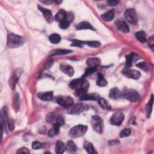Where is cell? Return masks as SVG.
I'll use <instances>...</instances> for the list:
<instances>
[{
  "label": "cell",
  "mask_w": 154,
  "mask_h": 154,
  "mask_svg": "<svg viewBox=\"0 0 154 154\" xmlns=\"http://www.w3.org/2000/svg\"><path fill=\"white\" fill-rule=\"evenodd\" d=\"M24 43V37L10 33L7 36V46L10 48H16L21 46Z\"/></svg>",
  "instance_id": "6da1fadb"
},
{
  "label": "cell",
  "mask_w": 154,
  "mask_h": 154,
  "mask_svg": "<svg viewBox=\"0 0 154 154\" xmlns=\"http://www.w3.org/2000/svg\"><path fill=\"white\" fill-rule=\"evenodd\" d=\"M71 88L76 90H83V91H87L89 87L88 82L84 78L76 79L71 81L69 84Z\"/></svg>",
  "instance_id": "7a4b0ae2"
},
{
  "label": "cell",
  "mask_w": 154,
  "mask_h": 154,
  "mask_svg": "<svg viewBox=\"0 0 154 154\" xmlns=\"http://www.w3.org/2000/svg\"><path fill=\"white\" fill-rule=\"evenodd\" d=\"M87 126L83 125H76L72 128L69 132V135L72 138H78L84 135L87 131Z\"/></svg>",
  "instance_id": "3957f363"
},
{
  "label": "cell",
  "mask_w": 154,
  "mask_h": 154,
  "mask_svg": "<svg viewBox=\"0 0 154 154\" xmlns=\"http://www.w3.org/2000/svg\"><path fill=\"white\" fill-rule=\"evenodd\" d=\"M91 124L93 130L99 134H102L104 130V124L102 119L98 116H93L91 118Z\"/></svg>",
  "instance_id": "277c9868"
},
{
  "label": "cell",
  "mask_w": 154,
  "mask_h": 154,
  "mask_svg": "<svg viewBox=\"0 0 154 154\" xmlns=\"http://www.w3.org/2000/svg\"><path fill=\"white\" fill-rule=\"evenodd\" d=\"M88 110L87 105L83 103L73 104L71 107L68 108L67 112L71 114H79Z\"/></svg>",
  "instance_id": "5b68a950"
},
{
  "label": "cell",
  "mask_w": 154,
  "mask_h": 154,
  "mask_svg": "<svg viewBox=\"0 0 154 154\" xmlns=\"http://www.w3.org/2000/svg\"><path fill=\"white\" fill-rule=\"evenodd\" d=\"M46 121L53 125L57 123L61 126L65 123V119L63 117V116L55 113L48 114L46 116Z\"/></svg>",
  "instance_id": "8992f818"
},
{
  "label": "cell",
  "mask_w": 154,
  "mask_h": 154,
  "mask_svg": "<svg viewBox=\"0 0 154 154\" xmlns=\"http://www.w3.org/2000/svg\"><path fill=\"white\" fill-rule=\"evenodd\" d=\"M125 19L132 25H135L137 23L138 18L136 11L133 9H127L124 14Z\"/></svg>",
  "instance_id": "52a82bcc"
},
{
  "label": "cell",
  "mask_w": 154,
  "mask_h": 154,
  "mask_svg": "<svg viewBox=\"0 0 154 154\" xmlns=\"http://www.w3.org/2000/svg\"><path fill=\"white\" fill-rule=\"evenodd\" d=\"M122 96L124 98L131 102H137L140 99V95L134 89H126L123 91Z\"/></svg>",
  "instance_id": "ba28073f"
},
{
  "label": "cell",
  "mask_w": 154,
  "mask_h": 154,
  "mask_svg": "<svg viewBox=\"0 0 154 154\" xmlns=\"http://www.w3.org/2000/svg\"><path fill=\"white\" fill-rule=\"evenodd\" d=\"M56 101L58 104L67 108L73 104V99L69 96H58L57 98Z\"/></svg>",
  "instance_id": "9c48e42d"
},
{
  "label": "cell",
  "mask_w": 154,
  "mask_h": 154,
  "mask_svg": "<svg viewBox=\"0 0 154 154\" xmlns=\"http://www.w3.org/2000/svg\"><path fill=\"white\" fill-rule=\"evenodd\" d=\"M124 119V115L122 112L118 111L114 113L110 119V123L114 126H119Z\"/></svg>",
  "instance_id": "30bf717a"
},
{
  "label": "cell",
  "mask_w": 154,
  "mask_h": 154,
  "mask_svg": "<svg viewBox=\"0 0 154 154\" xmlns=\"http://www.w3.org/2000/svg\"><path fill=\"white\" fill-rule=\"evenodd\" d=\"M116 26L118 29L123 33H128L130 31V29L128 24L123 19H119L115 22Z\"/></svg>",
  "instance_id": "8fae6325"
},
{
  "label": "cell",
  "mask_w": 154,
  "mask_h": 154,
  "mask_svg": "<svg viewBox=\"0 0 154 154\" xmlns=\"http://www.w3.org/2000/svg\"><path fill=\"white\" fill-rule=\"evenodd\" d=\"M123 73L129 78H132L134 80H137L140 78L141 73L139 71L135 69H127L123 72Z\"/></svg>",
  "instance_id": "7c38bea8"
},
{
  "label": "cell",
  "mask_w": 154,
  "mask_h": 154,
  "mask_svg": "<svg viewBox=\"0 0 154 154\" xmlns=\"http://www.w3.org/2000/svg\"><path fill=\"white\" fill-rule=\"evenodd\" d=\"M37 7H38V9L42 13L46 21L48 23H51L53 21L54 18H53V14L49 10L45 9L43 7H42L40 6H38Z\"/></svg>",
  "instance_id": "4fadbf2b"
},
{
  "label": "cell",
  "mask_w": 154,
  "mask_h": 154,
  "mask_svg": "<svg viewBox=\"0 0 154 154\" xmlns=\"http://www.w3.org/2000/svg\"><path fill=\"white\" fill-rule=\"evenodd\" d=\"M139 59V57L135 54L132 53L126 56V68L125 70L130 69L131 67L133 61H135Z\"/></svg>",
  "instance_id": "5bb4252c"
},
{
  "label": "cell",
  "mask_w": 154,
  "mask_h": 154,
  "mask_svg": "<svg viewBox=\"0 0 154 154\" xmlns=\"http://www.w3.org/2000/svg\"><path fill=\"white\" fill-rule=\"evenodd\" d=\"M101 63V60L98 57H90L86 60V64L88 67L96 68L98 67Z\"/></svg>",
  "instance_id": "9a60e30c"
},
{
  "label": "cell",
  "mask_w": 154,
  "mask_h": 154,
  "mask_svg": "<svg viewBox=\"0 0 154 154\" xmlns=\"http://www.w3.org/2000/svg\"><path fill=\"white\" fill-rule=\"evenodd\" d=\"M60 70L66 75L72 76H73L74 73V70L73 68L69 65H66V64H61L60 65Z\"/></svg>",
  "instance_id": "2e32d148"
},
{
  "label": "cell",
  "mask_w": 154,
  "mask_h": 154,
  "mask_svg": "<svg viewBox=\"0 0 154 154\" xmlns=\"http://www.w3.org/2000/svg\"><path fill=\"white\" fill-rule=\"evenodd\" d=\"M19 78V73L17 72H14L11 76L9 80V86L12 89H15L16 85L18 81V80Z\"/></svg>",
  "instance_id": "e0dca14e"
},
{
  "label": "cell",
  "mask_w": 154,
  "mask_h": 154,
  "mask_svg": "<svg viewBox=\"0 0 154 154\" xmlns=\"http://www.w3.org/2000/svg\"><path fill=\"white\" fill-rule=\"evenodd\" d=\"M61 125L57 123H55L53 125V127L51 128L50 130L48 132V135L51 137H54L59 134L60 128Z\"/></svg>",
  "instance_id": "ac0fdd59"
},
{
  "label": "cell",
  "mask_w": 154,
  "mask_h": 154,
  "mask_svg": "<svg viewBox=\"0 0 154 154\" xmlns=\"http://www.w3.org/2000/svg\"><path fill=\"white\" fill-rule=\"evenodd\" d=\"M76 29L78 30H95L92 25L87 22H83L78 24L76 26Z\"/></svg>",
  "instance_id": "d6986e66"
},
{
  "label": "cell",
  "mask_w": 154,
  "mask_h": 154,
  "mask_svg": "<svg viewBox=\"0 0 154 154\" xmlns=\"http://www.w3.org/2000/svg\"><path fill=\"white\" fill-rule=\"evenodd\" d=\"M38 98L45 101H51L53 98V92H48L45 93H39L38 94Z\"/></svg>",
  "instance_id": "ffe728a7"
},
{
  "label": "cell",
  "mask_w": 154,
  "mask_h": 154,
  "mask_svg": "<svg viewBox=\"0 0 154 154\" xmlns=\"http://www.w3.org/2000/svg\"><path fill=\"white\" fill-rule=\"evenodd\" d=\"M66 12L64 10H60L55 15L54 19L58 22H61L66 19Z\"/></svg>",
  "instance_id": "44dd1931"
},
{
  "label": "cell",
  "mask_w": 154,
  "mask_h": 154,
  "mask_svg": "<svg viewBox=\"0 0 154 154\" xmlns=\"http://www.w3.org/2000/svg\"><path fill=\"white\" fill-rule=\"evenodd\" d=\"M109 96L111 99H117L119 98L121 96V93L120 91L119 90V88L114 87L110 90Z\"/></svg>",
  "instance_id": "7402d4cb"
},
{
  "label": "cell",
  "mask_w": 154,
  "mask_h": 154,
  "mask_svg": "<svg viewBox=\"0 0 154 154\" xmlns=\"http://www.w3.org/2000/svg\"><path fill=\"white\" fill-rule=\"evenodd\" d=\"M55 150H56V153L61 154L66 150V145L62 142L58 141V142L56 143Z\"/></svg>",
  "instance_id": "603a6c76"
},
{
  "label": "cell",
  "mask_w": 154,
  "mask_h": 154,
  "mask_svg": "<svg viewBox=\"0 0 154 154\" xmlns=\"http://www.w3.org/2000/svg\"><path fill=\"white\" fill-rule=\"evenodd\" d=\"M137 39L141 43H145L147 41L146 33L144 31H139L135 33Z\"/></svg>",
  "instance_id": "cb8c5ba5"
},
{
  "label": "cell",
  "mask_w": 154,
  "mask_h": 154,
  "mask_svg": "<svg viewBox=\"0 0 154 154\" xmlns=\"http://www.w3.org/2000/svg\"><path fill=\"white\" fill-rule=\"evenodd\" d=\"M114 18V13L113 11H108L101 15V18L105 21H111Z\"/></svg>",
  "instance_id": "d4e9b609"
},
{
  "label": "cell",
  "mask_w": 154,
  "mask_h": 154,
  "mask_svg": "<svg viewBox=\"0 0 154 154\" xmlns=\"http://www.w3.org/2000/svg\"><path fill=\"white\" fill-rule=\"evenodd\" d=\"M49 40L51 43L53 44H57L61 41V37L59 34L54 33L49 36Z\"/></svg>",
  "instance_id": "484cf974"
},
{
  "label": "cell",
  "mask_w": 154,
  "mask_h": 154,
  "mask_svg": "<svg viewBox=\"0 0 154 154\" xmlns=\"http://www.w3.org/2000/svg\"><path fill=\"white\" fill-rule=\"evenodd\" d=\"M66 149L69 152H75L78 150V148L72 140L69 141L66 146Z\"/></svg>",
  "instance_id": "4316f807"
},
{
  "label": "cell",
  "mask_w": 154,
  "mask_h": 154,
  "mask_svg": "<svg viewBox=\"0 0 154 154\" xmlns=\"http://www.w3.org/2000/svg\"><path fill=\"white\" fill-rule=\"evenodd\" d=\"M84 148L88 153L92 154V153H96V152L95 150V148H94L93 144L88 142H86L84 143Z\"/></svg>",
  "instance_id": "83f0119b"
},
{
  "label": "cell",
  "mask_w": 154,
  "mask_h": 154,
  "mask_svg": "<svg viewBox=\"0 0 154 154\" xmlns=\"http://www.w3.org/2000/svg\"><path fill=\"white\" fill-rule=\"evenodd\" d=\"M99 99V98L98 95L96 94H87V93L80 98V100L82 101H88V100L96 101L98 100Z\"/></svg>",
  "instance_id": "f1b7e54d"
},
{
  "label": "cell",
  "mask_w": 154,
  "mask_h": 154,
  "mask_svg": "<svg viewBox=\"0 0 154 154\" xmlns=\"http://www.w3.org/2000/svg\"><path fill=\"white\" fill-rule=\"evenodd\" d=\"M98 103L100 105V106L103 108L105 110H110L111 109V106L108 102L107 101H106L104 98H99L98 100Z\"/></svg>",
  "instance_id": "f546056e"
},
{
  "label": "cell",
  "mask_w": 154,
  "mask_h": 154,
  "mask_svg": "<svg viewBox=\"0 0 154 154\" xmlns=\"http://www.w3.org/2000/svg\"><path fill=\"white\" fill-rule=\"evenodd\" d=\"M96 84H97L98 86H99L100 87H104V86H107V81L104 78V77L102 76V75L98 74Z\"/></svg>",
  "instance_id": "4dcf8cb0"
},
{
  "label": "cell",
  "mask_w": 154,
  "mask_h": 154,
  "mask_svg": "<svg viewBox=\"0 0 154 154\" xmlns=\"http://www.w3.org/2000/svg\"><path fill=\"white\" fill-rule=\"evenodd\" d=\"M153 96L152 95L151 96V98L150 100L149 101V102H148V105L146 106V115H147V117L149 118L150 114L152 113V106H153Z\"/></svg>",
  "instance_id": "1f68e13d"
},
{
  "label": "cell",
  "mask_w": 154,
  "mask_h": 154,
  "mask_svg": "<svg viewBox=\"0 0 154 154\" xmlns=\"http://www.w3.org/2000/svg\"><path fill=\"white\" fill-rule=\"evenodd\" d=\"M72 53V51L68 49H58L54 51L53 55H65Z\"/></svg>",
  "instance_id": "d6a6232c"
},
{
  "label": "cell",
  "mask_w": 154,
  "mask_h": 154,
  "mask_svg": "<svg viewBox=\"0 0 154 154\" xmlns=\"http://www.w3.org/2000/svg\"><path fill=\"white\" fill-rule=\"evenodd\" d=\"M131 134V131L130 129H128V128H126V129H123L122 130L119 134L120 137L123 138V137H126L129 136Z\"/></svg>",
  "instance_id": "836d02e7"
},
{
  "label": "cell",
  "mask_w": 154,
  "mask_h": 154,
  "mask_svg": "<svg viewBox=\"0 0 154 154\" xmlns=\"http://www.w3.org/2000/svg\"><path fill=\"white\" fill-rule=\"evenodd\" d=\"M70 25V22L68 19H65L60 22L59 26L61 29H68Z\"/></svg>",
  "instance_id": "e575fe53"
},
{
  "label": "cell",
  "mask_w": 154,
  "mask_h": 154,
  "mask_svg": "<svg viewBox=\"0 0 154 154\" xmlns=\"http://www.w3.org/2000/svg\"><path fill=\"white\" fill-rule=\"evenodd\" d=\"M83 44H87L89 46L93 47V48H98L101 45L99 42H96V41H88V42H83Z\"/></svg>",
  "instance_id": "d590c367"
},
{
  "label": "cell",
  "mask_w": 154,
  "mask_h": 154,
  "mask_svg": "<svg viewBox=\"0 0 154 154\" xmlns=\"http://www.w3.org/2000/svg\"><path fill=\"white\" fill-rule=\"evenodd\" d=\"M136 66L141 69H142L145 71H148V66L146 65V64L145 62H141V63H139L138 64H137Z\"/></svg>",
  "instance_id": "8d00e7d4"
},
{
  "label": "cell",
  "mask_w": 154,
  "mask_h": 154,
  "mask_svg": "<svg viewBox=\"0 0 154 154\" xmlns=\"http://www.w3.org/2000/svg\"><path fill=\"white\" fill-rule=\"evenodd\" d=\"M42 148V145L40 142H37V141L33 142V143H32V148L33 149L37 150V149H41Z\"/></svg>",
  "instance_id": "74e56055"
},
{
  "label": "cell",
  "mask_w": 154,
  "mask_h": 154,
  "mask_svg": "<svg viewBox=\"0 0 154 154\" xmlns=\"http://www.w3.org/2000/svg\"><path fill=\"white\" fill-rule=\"evenodd\" d=\"M96 69H97L96 68H91V67H89L88 68H87V69L86 70L84 76L92 74L93 72H95L96 71Z\"/></svg>",
  "instance_id": "f35d334b"
},
{
  "label": "cell",
  "mask_w": 154,
  "mask_h": 154,
  "mask_svg": "<svg viewBox=\"0 0 154 154\" xmlns=\"http://www.w3.org/2000/svg\"><path fill=\"white\" fill-rule=\"evenodd\" d=\"M17 153H30V151L29 149L26 148H20L19 149H18V150L17 151Z\"/></svg>",
  "instance_id": "ab89813d"
},
{
  "label": "cell",
  "mask_w": 154,
  "mask_h": 154,
  "mask_svg": "<svg viewBox=\"0 0 154 154\" xmlns=\"http://www.w3.org/2000/svg\"><path fill=\"white\" fill-rule=\"evenodd\" d=\"M53 65V60H48L45 65V69H48L51 68V66Z\"/></svg>",
  "instance_id": "60d3db41"
},
{
  "label": "cell",
  "mask_w": 154,
  "mask_h": 154,
  "mask_svg": "<svg viewBox=\"0 0 154 154\" xmlns=\"http://www.w3.org/2000/svg\"><path fill=\"white\" fill-rule=\"evenodd\" d=\"M8 126L9 128L10 129V130L13 131L15 128V124H14V122L13 120H8Z\"/></svg>",
  "instance_id": "b9f144b4"
},
{
  "label": "cell",
  "mask_w": 154,
  "mask_h": 154,
  "mask_svg": "<svg viewBox=\"0 0 154 154\" xmlns=\"http://www.w3.org/2000/svg\"><path fill=\"white\" fill-rule=\"evenodd\" d=\"M148 45L152 49H153V43H154V41H153V36H152L149 38V42H148Z\"/></svg>",
  "instance_id": "7bdbcfd3"
},
{
  "label": "cell",
  "mask_w": 154,
  "mask_h": 154,
  "mask_svg": "<svg viewBox=\"0 0 154 154\" xmlns=\"http://www.w3.org/2000/svg\"><path fill=\"white\" fill-rule=\"evenodd\" d=\"M108 3L110 6H115V5H116L118 3V1H108Z\"/></svg>",
  "instance_id": "ee69618b"
},
{
  "label": "cell",
  "mask_w": 154,
  "mask_h": 154,
  "mask_svg": "<svg viewBox=\"0 0 154 154\" xmlns=\"http://www.w3.org/2000/svg\"><path fill=\"white\" fill-rule=\"evenodd\" d=\"M43 3H47V4H49L52 3V1H43Z\"/></svg>",
  "instance_id": "f6af8a7d"
},
{
  "label": "cell",
  "mask_w": 154,
  "mask_h": 154,
  "mask_svg": "<svg viewBox=\"0 0 154 154\" xmlns=\"http://www.w3.org/2000/svg\"><path fill=\"white\" fill-rule=\"evenodd\" d=\"M56 3L58 4V3H61V1H56Z\"/></svg>",
  "instance_id": "bcb514c9"
}]
</instances>
